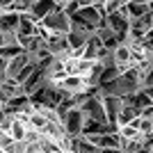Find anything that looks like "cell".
Wrapping results in <instances>:
<instances>
[{"instance_id":"obj_1","label":"cell","mask_w":153,"mask_h":153,"mask_svg":"<svg viewBox=\"0 0 153 153\" xmlns=\"http://www.w3.org/2000/svg\"><path fill=\"white\" fill-rule=\"evenodd\" d=\"M57 110L30 101L0 119V153H76Z\"/></svg>"},{"instance_id":"obj_2","label":"cell","mask_w":153,"mask_h":153,"mask_svg":"<svg viewBox=\"0 0 153 153\" xmlns=\"http://www.w3.org/2000/svg\"><path fill=\"white\" fill-rule=\"evenodd\" d=\"M71 16L69 14H64L62 9H59V5L55 2V9H53L48 16H46L44 21H39V27H44L48 34H59V37H66L71 32Z\"/></svg>"},{"instance_id":"obj_3","label":"cell","mask_w":153,"mask_h":153,"mask_svg":"<svg viewBox=\"0 0 153 153\" xmlns=\"http://www.w3.org/2000/svg\"><path fill=\"white\" fill-rule=\"evenodd\" d=\"M62 119H64V128H66V133H69V137L71 140H80L85 135V128H87V114L82 112V108H73L71 105L66 112L62 114Z\"/></svg>"},{"instance_id":"obj_4","label":"cell","mask_w":153,"mask_h":153,"mask_svg":"<svg viewBox=\"0 0 153 153\" xmlns=\"http://www.w3.org/2000/svg\"><path fill=\"white\" fill-rule=\"evenodd\" d=\"M103 103V110H105V117H108V123L112 128H117V121H119V114L123 110V98L119 96H98ZM119 130V128H117Z\"/></svg>"},{"instance_id":"obj_5","label":"cell","mask_w":153,"mask_h":153,"mask_svg":"<svg viewBox=\"0 0 153 153\" xmlns=\"http://www.w3.org/2000/svg\"><path fill=\"white\" fill-rule=\"evenodd\" d=\"M126 9H128V19L130 21H137L142 16H146L151 9H149V2H126Z\"/></svg>"},{"instance_id":"obj_6","label":"cell","mask_w":153,"mask_h":153,"mask_svg":"<svg viewBox=\"0 0 153 153\" xmlns=\"http://www.w3.org/2000/svg\"><path fill=\"white\" fill-rule=\"evenodd\" d=\"M73 146H76V153H103L101 149L96 146V144H91V142H87L85 137H80V140L73 142Z\"/></svg>"},{"instance_id":"obj_7","label":"cell","mask_w":153,"mask_h":153,"mask_svg":"<svg viewBox=\"0 0 153 153\" xmlns=\"http://www.w3.org/2000/svg\"><path fill=\"white\" fill-rule=\"evenodd\" d=\"M21 53H23V51H21L19 46H2V48H0V57L7 59V62H12L14 57H19Z\"/></svg>"},{"instance_id":"obj_8","label":"cell","mask_w":153,"mask_h":153,"mask_svg":"<svg viewBox=\"0 0 153 153\" xmlns=\"http://www.w3.org/2000/svg\"><path fill=\"white\" fill-rule=\"evenodd\" d=\"M144 91H146V94L151 96V101H153V87H151V89H144Z\"/></svg>"}]
</instances>
